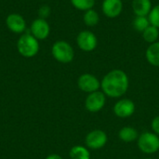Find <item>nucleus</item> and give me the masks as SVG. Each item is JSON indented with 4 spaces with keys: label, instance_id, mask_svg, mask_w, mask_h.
Segmentation results:
<instances>
[{
    "label": "nucleus",
    "instance_id": "obj_17",
    "mask_svg": "<svg viewBox=\"0 0 159 159\" xmlns=\"http://www.w3.org/2000/svg\"><path fill=\"white\" fill-rule=\"evenodd\" d=\"M83 21L88 27H94L100 21V15L97 10L94 8L89 9L84 12L83 15Z\"/></svg>",
    "mask_w": 159,
    "mask_h": 159
},
{
    "label": "nucleus",
    "instance_id": "obj_12",
    "mask_svg": "<svg viewBox=\"0 0 159 159\" xmlns=\"http://www.w3.org/2000/svg\"><path fill=\"white\" fill-rule=\"evenodd\" d=\"M7 27L15 34L23 33L26 29V22L22 16L17 13L9 14L6 19Z\"/></svg>",
    "mask_w": 159,
    "mask_h": 159
},
{
    "label": "nucleus",
    "instance_id": "obj_5",
    "mask_svg": "<svg viewBox=\"0 0 159 159\" xmlns=\"http://www.w3.org/2000/svg\"><path fill=\"white\" fill-rule=\"evenodd\" d=\"M76 44L81 50L85 52H91L98 46V38L91 31L85 30L77 34Z\"/></svg>",
    "mask_w": 159,
    "mask_h": 159
},
{
    "label": "nucleus",
    "instance_id": "obj_19",
    "mask_svg": "<svg viewBox=\"0 0 159 159\" xmlns=\"http://www.w3.org/2000/svg\"><path fill=\"white\" fill-rule=\"evenodd\" d=\"M149 25H150V21L148 16H135L132 22L133 28L140 33H143Z\"/></svg>",
    "mask_w": 159,
    "mask_h": 159
},
{
    "label": "nucleus",
    "instance_id": "obj_26",
    "mask_svg": "<svg viewBox=\"0 0 159 159\" xmlns=\"http://www.w3.org/2000/svg\"><path fill=\"white\" fill-rule=\"evenodd\" d=\"M146 159H152V158H146Z\"/></svg>",
    "mask_w": 159,
    "mask_h": 159
},
{
    "label": "nucleus",
    "instance_id": "obj_16",
    "mask_svg": "<svg viewBox=\"0 0 159 159\" xmlns=\"http://www.w3.org/2000/svg\"><path fill=\"white\" fill-rule=\"evenodd\" d=\"M71 159H90V152L82 145H75L71 148L69 152Z\"/></svg>",
    "mask_w": 159,
    "mask_h": 159
},
{
    "label": "nucleus",
    "instance_id": "obj_13",
    "mask_svg": "<svg viewBox=\"0 0 159 159\" xmlns=\"http://www.w3.org/2000/svg\"><path fill=\"white\" fill-rule=\"evenodd\" d=\"M131 7L135 16H148L153 4L151 0H132Z\"/></svg>",
    "mask_w": 159,
    "mask_h": 159
},
{
    "label": "nucleus",
    "instance_id": "obj_21",
    "mask_svg": "<svg viewBox=\"0 0 159 159\" xmlns=\"http://www.w3.org/2000/svg\"><path fill=\"white\" fill-rule=\"evenodd\" d=\"M150 24L157 27L159 29V4L154 6L148 15Z\"/></svg>",
    "mask_w": 159,
    "mask_h": 159
},
{
    "label": "nucleus",
    "instance_id": "obj_20",
    "mask_svg": "<svg viewBox=\"0 0 159 159\" xmlns=\"http://www.w3.org/2000/svg\"><path fill=\"white\" fill-rule=\"evenodd\" d=\"M73 7L81 11H87L93 8L96 0H70Z\"/></svg>",
    "mask_w": 159,
    "mask_h": 159
},
{
    "label": "nucleus",
    "instance_id": "obj_24",
    "mask_svg": "<svg viewBox=\"0 0 159 159\" xmlns=\"http://www.w3.org/2000/svg\"><path fill=\"white\" fill-rule=\"evenodd\" d=\"M46 159H62V157L61 156L57 155V154H51V155L48 156L46 157Z\"/></svg>",
    "mask_w": 159,
    "mask_h": 159
},
{
    "label": "nucleus",
    "instance_id": "obj_6",
    "mask_svg": "<svg viewBox=\"0 0 159 159\" xmlns=\"http://www.w3.org/2000/svg\"><path fill=\"white\" fill-rule=\"evenodd\" d=\"M107 142H108V136L106 132L102 129L91 130L87 134L85 139L87 147L92 150H98L104 147Z\"/></svg>",
    "mask_w": 159,
    "mask_h": 159
},
{
    "label": "nucleus",
    "instance_id": "obj_25",
    "mask_svg": "<svg viewBox=\"0 0 159 159\" xmlns=\"http://www.w3.org/2000/svg\"><path fill=\"white\" fill-rule=\"evenodd\" d=\"M122 1H124V0H122ZM125 1H128V0H125Z\"/></svg>",
    "mask_w": 159,
    "mask_h": 159
},
{
    "label": "nucleus",
    "instance_id": "obj_9",
    "mask_svg": "<svg viewBox=\"0 0 159 159\" xmlns=\"http://www.w3.org/2000/svg\"><path fill=\"white\" fill-rule=\"evenodd\" d=\"M114 113L117 117L128 118L131 116L136 110L135 103L129 99H121L114 105Z\"/></svg>",
    "mask_w": 159,
    "mask_h": 159
},
{
    "label": "nucleus",
    "instance_id": "obj_2",
    "mask_svg": "<svg viewBox=\"0 0 159 159\" xmlns=\"http://www.w3.org/2000/svg\"><path fill=\"white\" fill-rule=\"evenodd\" d=\"M19 53L25 58L34 57L39 50L38 40L31 34H23L17 42Z\"/></svg>",
    "mask_w": 159,
    "mask_h": 159
},
{
    "label": "nucleus",
    "instance_id": "obj_4",
    "mask_svg": "<svg viewBox=\"0 0 159 159\" xmlns=\"http://www.w3.org/2000/svg\"><path fill=\"white\" fill-rule=\"evenodd\" d=\"M139 149L147 155L156 154L159 151V136L155 132H144L139 135L137 140Z\"/></svg>",
    "mask_w": 159,
    "mask_h": 159
},
{
    "label": "nucleus",
    "instance_id": "obj_22",
    "mask_svg": "<svg viewBox=\"0 0 159 159\" xmlns=\"http://www.w3.org/2000/svg\"><path fill=\"white\" fill-rule=\"evenodd\" d=\"M49 14H50V7L47 5L42 6L38 10V15L41 19L46 20V18H48L49 16Z\"/></svg>",
    "mask_w": 159,
    "mask_h": 159
},
{
    "label": "nucleus",
    "instance_id": "obj_1",
    "mask_svg": "<svg viewBox=\"0 0 159 159\" xmlns=\"http://www.w3.org/2000/svg\"><path fill=\"white\" fill-rule=\"evenodd\" d=\"M129 88V78L126 72L114 69L108 72L101 81L102 91L110 98L122 97Z\"/></svg>",
    "mask_w": 159,
    "mask_h": 159
},
{
    "label": "nucleus",
    "instance_id": "obj_23",
    "mask_svg": "<svg viewBox=\"0 0 159 159\" xmlns=\"http://www.w3.org/2000/svg\"><path fill=\"white\" fill-rule=\"evenodd\" d=\"M151 127H152L153 132H155L157 135H158L159 136V116H156V117L152 120Z\"/></svg>",
    "mask_w": 159,
    "mask_h": 159
},
{
    "label": "nucleus",
    "instance_id": "obj_11",
    "mask_svg": "<svg viewBox=\"0 0 159 159\" xmlns=\"http://www.w3.org/2000/svg\"><path fill=\"white\" fill-rule=\"evenodd\" d=\"M30 29H31V34L34 36L37 40L46 39L50 33L49 24L45 19H41V18L34 20L32 22Z\"/></svg>",
    "mask_w": 159,
    "mask_h": 159
},
{
    "label": "nucleus",
    "instance_id": "obj_10",
    "mask_svg": "<svg viewBox=\"0 0 159 159\" xmlns=\"http://www.w3.org/2000/svg\"><path fill=\"white\" fill-rule=\"evenodd\" d=\"M102 11L103 15L110 19L119 17L123 11L122 0H103L102 4Z\"/></svg>",
    "mask_w": 159,
    "mask_h": 159
},
{
    "label": "nucleus",
    "instance_id": "obj_15",
    "mask_svg": "<svg viewBox=\"0 0 159 159\" xmlns=\"http://www.w3.org/2000/svg\"><path fill=\"white\" fill-rule=\"evenodd\" d=\"M118 138L124 143H132L139 138V133L137 129L130 126L123 127L118 131Z\"/></svg>",
    "mask_w": 159,
    "mask_h": 159
},
{
    "label": "nucleus",
    "instance_id": "obj_14",
    "mask_svg": "<svg viewBox=\"0 0 159 159\" xmlns=\"http://www.w3.org/2000/svg\"><path fill=\"white\" fill-rule=\"evenodd\" d=\"M147 61L155 67H159V41L150 44L145 51Z\"/></svg>",
    "mask_w": 159,
    "mask_h": 159
},
{
    "label": "nucleus",
    "instance_id": "obj_18",
    "mask_svg": "<svg viewBox=\"0 0 159 159\" xmlns=\"http://www.w3.org/2000/svg\"><path fill=\"white\" fill-rule=\"evenodd\" d=\"M143 38L145 42L149 44H153L157 41H158L159 38V29L157 27L150 24L143 33Z\"/></svg>",
    "mask_w": 159,
    "mask_h": 159
},
{
    "label": "nucleus",
    "instance_id": "obj_7",
    "mask_svg": "<svg viewBox=\"0 0 159 159\" xmlns=\"http://www.w3.org/2000/svg\"><path fill=\"white\" fill-rule=\"evenodd\" d=\"M106 103V95L102 90L89 93L85 101V107L90 113L100 112Z\"/></svg>",
    "mask_w": 159,
    "mask_h": 159
},
{
    "label": "nucleus",
    "instance_id": "obj_8",
    "mask_svg": "<svg viewBox=\"0 0 159 159\" xmlns=\"http://www.w3.org/2000/svg\"><path fill=\"white\" fill-rule=\"evenodd\" d=\"M77 86L80 90L87 92V93H92L97 90H100L101 89V81L91 74H83L78 77L77 80Z\"/></svg>",
    "mask_w": 159,
    "mask_h": 159
},
{
    "label": "nucleus",
    "instance_id": "obj_3",
    "mask_svg": "<svg viewBox=\"0 0 159 159\" xmlns=\"http://www.w3.org/2000/svg\"><path fill=\"white\" fill-rule=\"evenodd\" d=\"M53 58L61 63H69L74 60L75 51L73 47L66 41L60 40L53 44L51 48Z\"/></svg>",
    "mask_w": 159,
    "mask_h": 159
}]
</instances>
